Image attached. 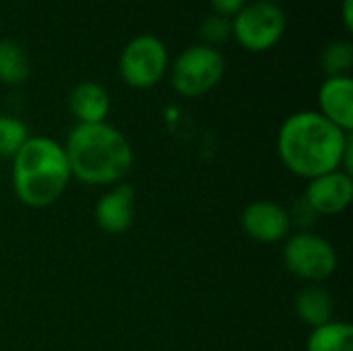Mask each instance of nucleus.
<instances>
[{"mask_svg": "<svg viewBox=\"0 0 353 351\" xmlns=\"http://www.w3.org/2000/svg\"><path fill=\"white\" fill-rule=\"evenodd\" d=\"M352 145V132L341 130L314 110L292 114L277 132L281 163L288 172L306 180L341 170Z\"/></svg>", "mask_w": 353, "mask_h": 351, "instance_id": "1", "label": "nucleus"}, {"mask_svg": "<svg viewBox=\"0 0 353 351\" xmlns=\"http://www.w3.org/2000/svg\"><path fill=\"white\" fill-rule=\"evenodd\" d=\"M70 174L91 186H114L130 172L134 153L128 139L112 124H77L64 145Z\"/></svg>", "mask_w": 353, "mask_h": 351, "instance_id": "2", "label": "nucleus"}, {"mask_svg": "<svg viewBox=\"0 0 353 351\" xmlns=\"http://www.w3.org/2000/svg\"><path fill=\"white\" fill-rule=\"evenodd\" d=\"M10 161L14 197L31 209L56 205L72 180L64 145L50 137H29Z\"/></svg>", "mask_w": 353, "mask_h": 351, "instance_id": "3", "label": "nucleus"}, {"mask_svg": "<svg viewBox=\"0 0 353 351\" xmlns=\"http://www.w3.org/2000/svg\"><path fill=\"white\" fill-rule=\"evenodd\" d=\"M281 257L285 269L306 283L327 281L339 265L335 246L327 238L308 230H300L298 234L288 236Z\"/></svg>", "mask_w": 353, "mask_h": 351, "instance_id": "4", "label": "nucleus"}, {"mask_svg": "<svg viewBox=\"0 0 353 351\" xmlns=\"http://www.w3.org/2000/svg\"><path fill=\"white\" fill-rule=\"evenodd\" d=\"M225 74V58L219 48L196 43L180 52L172 66V87L182 97H201L213 91Z\"/></svg>", "mask_w": 353, "mask_h": 351, "instance_id": "5", "label": "nucleus"}, {"mask_svg": "<svg viewBox=\"0 0 353 351\" xmlns=\"http://www.w3.org/2000/svg\"><path fill=\"white\" fill-rule=\"evenodd\" d=\"M288 17L277 2L256 0L232 17V37L248 52H267L279 43Z\"/></svg>", "mask_w": 353, "mask_h": 351, "instance_id": "6", "label": "nucleus"}, {"mask_svg": "<svg viewBox=\"0 0 353 351\" xmlns=\"http://www.w3.org/2000/svg\"><path fill=\"white\" fill-rule=\"evenodd\" d=\"M170 56L165 43L157 35L132 37L118 60V72L122 81L132 89H151L168 72Z\"/></svg>", "mask_w": 353, "mask_h": 351, "instance_id": "7", "label": "nucleus"}, {"mask_svg": "<svg viewBox=\"0 0 353 351\" xmlns=\"http://www.w3.org/2000/svg\"><path fill=\"white\" fill-rule=\"evenodd\" d=\"M244 234L261 244L285 242L292 232L290 211L275 201H252L244 207L240 217Z\"/></svg>", "mask_w": 353, "mask_h": 351, "instance_id": "8", "label": "nucleus"}, {"mask_svg": "<svg viewBox=\"0 0 353 351\" xmlns=\"http://www.w3.org/2000/svg\"><path fill=\"white\" fill-rule=\"evenodd\" d=\"M302 199L314 215H321V217L339 215L352 205L353 176L343 170L316 176L308 180V186Z\"/></svg>", "mask_w": 353, "mask_h": 351, "instance_id": "9", "label": "nucleus"}, {"mask_svg": "<svg viewBox=\"0 0 353 351\" xmlns=\"http://www.w3.org/2000/svg\"><path fill=\"white\" fill-rule=\"evenodd\" d=\"M137 217V192L130 184L118 182L95 203L97 228L110 236L126 234Z\"/></svg>", "mask_w": 353, "mask_h": 351, "instance_id": "10", "label": "nucleus"}, {"mask_svg": "<svg viewBox=\"0 0 353 351\" xmlns=\"http://www.w3.org/2000/svg\"><path fill=\"white\" fill-rule=\"evenodd\" d=\"M319 114L345 132L353 130L352 77H327L319 89Z\"/></svg>", "mask_w": 353, "mask_h": 351, "instance_id": "11", "label": "nucleus"}, {"mask_svg": "<svg viewBox=\"0 0 353 351\" xmlns=\"http://www.w3.org/2000/svg\"><path fill=\"white\" fill-rule=\"evenodd\" d=\"M68 108L77 118V124H99L105 122L112 101L105 87L93 81H85L70 91Z\"/></svg>", "mask_w": 353, "mask_h": 351, "instance_id": "12", "label": "nucleus"}, {"mask_svg": "<svg viewBox=\"0 0 353 351\" xmlns=\"http://www.w3.org/2000/svg\"><path fill=\"white\" fill-rule=\"evenodd\" d=\"M296 317L308 327H321L335 317V298L321 283H306L294 298Z\"/></svg>", "mask_w": 353, "mask_h": 351, "instance_id": "13", "label": "nucleus"}, {"mask_svg": "<svg viewBox=\"0 0 353 351\" xmlns=\"http://www.w3.org/2000/svg\"><path fill=\"white\" fill-rule=\"evenodd\" d=\"M306 351H353V327L335 319L314 327L306 339Z\"/></svg>", "mask_w": 353, "mask_h": 351, "instance_id": "14", "label": "nucleus"}, {"mask_svg": "<svg viewBox=\"0 0 353 351\" xmlns=\"http://www.w3.org/2000/svg\"><path fill=\"white\" fill-rule=\"evenodd\" d=\"M29 77V60L14 39H0V83L21 85Z\"/></svg>", "mask_w": 353, "mask_h": 351, "instance_id": "15", "label": "nucleus"}, {"mask_svg": "<svg viewBox=\"0 0 353 351\" xmlns=\"http://www.w3.org/2000/svg\"><path fill=\"white\" fill-rule=\"evenodd\" d=\"M321 66L327 77H350L353 68V43L350 39L331 41L321 56Z\"/></svg>", "mask_w": 353, "mask_h": 351, "instance_id": "16", "label": "nucleus"}, {"mask_svg": "<svg viewBox=\"0 0 353 351\" xmlns=\"http://www.w3.org/2000/svg\"><path fill=\"white\" fill-rule=\"evenodd\" d=\"M29 137V126L21 118L0 114V159H12Z\"/></svg>", "mask_w": 353, "mask_h": 351, "instance_id": "17", "label": "nucleus"}, {"mask_svg": "<svg viewBox=\"0 0 353 351\" xmlns=\"http://www.w3.org/2000/svg\"><path fill=\"white\" fill-rule=\"evenodd\" d=\"M201 37L207 46L217 48L219 43L228 41L232 37V19L221 14H211L201 25Z\"/></svg>", "mask_w": 353, "mask_h": 351, "instance_id": "18", "label": "nucleus"}, {"mask_svg": "<svg viewBox=\"0 0 353 351\" xmlns=\"http://www.w3.org/2000/svg\"><path fill=\"white\" fill-rule=\"evenodd\" d=\"M209 2H211V8L215 10V14H221L228 19H232L236 12H240L246 6V0H209Z\"/></svg>", "mask_w": 353, "mask_h": 351, "instance_id": "19", "label": "nucleus"}, {"mask_svg": "<svg viewBox=\"0 0 353 351\" xmlns=\"http://www.w3.org/2000/svg\"><path fill=\"white\" fill-rule=\"evenodd\" d=\"M341 17H343V25H345V29L352 33L353 31V0H343V6H341Z\"/></svg>", "mask_w": 353, "mask_h": 351, "instance_id": "20", "label": "nucleus"}, {"mask_svg": "<svg viewBox=\"0 0 353 351\" xmlns=\"http://www.w3.org/2000/svg\"><path fill=\"white\" fill-rule=\"evenodd\" d=\"M267 2H275V0H267Z\"/></svg>", "mask_w": 353, "mask_h": 351, "instance_id": "21", "label": "nucleus"}]
</instances>
